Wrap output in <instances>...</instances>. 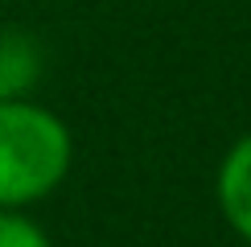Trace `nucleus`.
<instances>
[{
    "mask_svg": "<svg viewBox=\"0 0 251 247\" xmlns=\"http://www.w3.org/2000/svg\"><path fill=\"white\" fill-rule=\"evenodd\" d=\"M75 140L54 111L29 99H0V210L54 194L70 173Z\"/></svg>",
    "mask_w": 251,
    "mask_h": 247,
    "instance_id": "nucleus-1",
    "label": "nucleus"
},
{
    "mask_svg": "<svg viewBox=\"0 0 251 247\" xmlns=\"http://www.w3.org/2000/svg\"><path fill=\"white\" fill-rule=\"evenodd\" d=\"M218 206L223 219L243 243H251V132L231 144V152L218 165Z\"/></svg>",
    "mask_w": 251,
    "mask_h": 247,
    "instance_id": "nucleus-2",
    "label": "nucleus"
},
{
    "mask_svg": "<svg viewBox=\"0 0 251 247\" xmlns=\"http://www.w3.org/2000/svg\"><path fill=\"white\" fill-rule=\"evenodd\" d=\"M41 78V46L21 29H0V99H25Z\"/></svg>",
    "mask_w": 251,
    "mask_h": 247,
    "instance_id": "nucleus-3",
    "label": "nucleus"
},
{
    "mask_svg": "<svg viewBox=\"0 0 251 247\" xmlns=\"http://www.w3.org/2000/svg\"><path fill=\"white\" fill-rule=\"evenodd\" d=\"M0 247H54V243L21 210H0Z\"/></svg>",
    "mask_w": 251,
    "mask_h": 247,
    "instance_id": "nucleus-4",
    "label": "nucleus"
}]
</instances>
